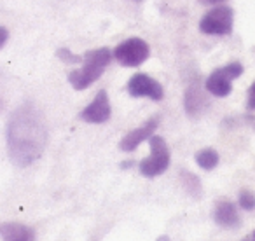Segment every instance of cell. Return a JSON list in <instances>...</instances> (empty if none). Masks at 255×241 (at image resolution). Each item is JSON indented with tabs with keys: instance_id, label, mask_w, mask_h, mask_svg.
<instances>
[{
	"instance_id": "cell-1",
	"label": "cell",
	"mask_w": 255,
	"mask_h": 241,
	"mask_svg": "<svg viewBox=\"0 0 255 241\" xmlns=\"http://www.w3.org/2000/svg\"><path fill=\"white\" fill-rule=\"evenodd\" d=\"M7 152L19 168L33 164L47 145V126L44 116L33 103H23L7 120Z\"/></svg>"
},
{
	"instance_id": "cell-2",
	"label": "cell",
	"mask_w": 255,
	"mask_h": 241,
	"mask_svg": "<svg viewBox=\"0 0 255 241\" xmlns=\"http://www.w3.org/2000/svg\"><path fill=\"white\" fill-rule=\"evenodd\" d=\"M112 51L109 47H100V49H93L82 56V67L77 70H72L68 74V82L72 84V88L82 91V89L89 88L91 84H95L100 77L103 75V72L107 70V67L112 61Z\"/></svg>"
},
{
	"instance_id": "cell-3",
	"label": "cell",
	"mask_w": 255,
	"mask_h": 241,
	"mask_svg": "<svg viewBox=\"0 0 255 241\" xmlns=\"http://www.w3.org/2000/svg\"><path fill=\"white\" fill-rule=\"evenodd\" d=\"M150 142V156L140 163V173L147 178H154L163 175L170 166V149L163 136L154 133L149 138Z\"/></svg>"
},
{
	"instance_id": "cell-4",
	"label": "cell",
	"mask_w": 255,
	"mask_h": 241,
	"mask_svg": "<svg viewBox=\"0 0 255 241\" xmlns=\"http://www.w3.org/2000/svg\"><path fill=\"white\" fill-rule=\"evenodd\" d=\"M241 74H243V65L238 63V61H233V63L226 65V67L217 68L206 79V91L210 95L217 96V98H226L233 91V81L240 77Z\"/></svg>"
},
{
	"instance_id": "cell-5",
	"label": "cell",
	"mask_w": 255,
	"mask_h": 241,
	"mask_svg": "<svg viewBox=\"0 0 255 241\" xmlns=\"http://www.w3.org/2000/svg\"><path fill=\"white\" fill-rule=\"evenodd\" d=\"M112 56L119 61L123 67L135 68L140 67L147 58L150 56V47L140 37H129L123 40L116 49L112 51Z\"/></svg>"
},
{
	"instance_id": "cell-6",
	"label": "cell",
	"mask_w": 255,
	"mask_h": 241,
	"mask_svg": "<svg viewBox=\"0 0 255 241\" xmlns=\"http://www.w3.org/2000/svg\"><path fill=\"white\" fill-rule=\"evenodd\" d=\"M234 12L227 5H220L208 11L199 21V30L205 35H229L233 32Z\"/></svg>"
},
{
	"instance_id": "cell-7",
	"label": "cell",
	"mask_w": 255,
	"mask_h": 241,
	"mask_svg": "<svg viewBox=\"0 0 255 241\" xmlns=\"http://www.w3.org/2000/svg\"><path fill=\"white\" fill-rule=\"evenodd\" d=\"M128 93L133 98H150L154 102H161L164 98V89L156 79L147 74H135L128 81Z\"/></svg>"
},
{
	"instance_id": "cell-8",
	"label": "cell",
	"mask_w": 255,
	"mask_h": 241,
	"mask_svg": "<svg viewBox=\"0 0 255 241\" xmlns=\"http://www.w3.org/2000/svg\"><path fill=\"white\" fill-rule=\"evenodd\" d=\"M110 116H112V107L105 89L96 93L95 100L79 114V117L89 124H103L110 119Z\"/></svg>"
},
{
	"instance_id": "cell-9",
	"label": "cell",
	"mask_w": 255,
	"mask_h": 241,
	"mask_svg": "<svg viewBox=\"0 0 255 241\" xmlns=\"http://www.w3.org/2000/svg\"><path fill=\"white\" fill-rule=\"evenodd\" d=\"M157 126H159V117L157 116L150 117L145 124H142L140 128H135L133 131L126 133V135L123 136V140L119 142V149L123 150V152H133L140 143L149 140L150 136L156 133Z\"/></svg>"
},
{
	"instance_id": "cell-10",
	"label": "cell",
	"mask_w": 255,
	"mask_h": 241,
	"mask_svg": "<svg viewBox=\"0 0 255 241\" xmlns=\"http://www.w3.org/2000/svg\"><path fill=\"white\" fill-rule=\"evenodd\" d=\"M213 220H215L220 227H226V229H236V227L241 226L238 208L229 199H220V201L217 203L215 210H213Z\"/></svg>"
},
{
	"instance_id": "cell-11",
	"label": "cell",
	"mask_w": 255,
	"mask_h": 241,
	"mask_svg": "<svg viewBox=\"0 0 255 241\" xmlns=\"http://www.w3.org/2000/svg\"><path fill=\"white\" fill-rule=\"evenodd\" d=\"M4 241H35V233L32 227L19 222H5L0 226Z\"/></svg>"
},
{
	"instance_id": "cell-12",
	"label": "cell",
	"mask_w": 255,
	"mask_h": 241,
	"mask_svg": "<svg viewBox=\"0 0 255 241\" xmlns=\"http://www.w3.org/2000/svg\"><path fill=\"white\" fill-rule=\"evenodd\" d=\"M184 107H185L187 116H191V117H196L201 114V109L205 107V98H203V95H201L199 84L192 82L187 88V91H185V95H184Z\"/></svg>"
},
{
	"instance_id": "cell-13",
	"label": "cell",
	"mask_w": 255,
	"mask_h": 241,
	"mask_svg": "<svg viewBox=\"0 0 255 241\" xmlns=\"http://www.w3.org/2000/svg\"><path fill=\"white\" fill-rule=\"evenodd\" d=\"M219 161V152L215 149H212V147H206V149H201L199 152H196V163H198L199 168H203L206 171H212L213 168H217Z\"/></svg>"
},
{
	"instance_id": "cell-14",
	"label": "cell",
	"mask_w": 255,
	"mask_h": 241,
	"mask_svg": "<svg viewBox=\"0 0 255 241\" xmlns=\"http://www.w3.org/2000/svg\"><path fill=\"white\" fill-rule=\"evenodd\" d=\"M180 178H182V184H184V189L189 194H192L194 198L201 196V182H199V178L194 173H191V171H180Z\"/></svg>"
},
{
	"instance_id": "cell-15",
	"label": "cell",
	"mask_w": 255,
	"mask_h": 241,
	"mask_svg": "<svg viewBox=\"0 0 255 241\" xmlns=\"http://www.w3.org/2000/svg\"><path fill=\"white\" fill-rule=\"evenodd\" d=\"M238 203H240V206L243 210L252 212V210L255 208V194L252 191H248V189H243V191H240V194H238Z\"/></svg>"
},
{
	"instance_id": "cell-16",
	"label": "cell",
	"mask_w": 255,
	"mask_h": 241,
	"mask_svg": "<svg viewBox=\"0 0 255 241\" xmlns=\"http://www.w3.org/2000/svg\"><path fill=\"white\" fill-rule=\"evenodd\" d=\"M56 54H58V58H61V60L65 61V63H79V61H82L81 56H77V54H72L68 49H58Z\"/></svg>"
},
{
	"instance_id": "cell-17",
	"label": "cell",
	"mask_w": 255,
	"mask_h": 241,
	"mask_svg": "<svg viewBox=\"0 0 255 241\" xmlns=\"http://www.w3.org/2000/svg\"><path fill=\"white\" fill-rule=\"evenodd\" d=\"M247 109L255 110V82L248 89V100H247Z\"/></svg>"
},
{
	"instance_id": "cell-18",
	"label": "cell",
	"mask_w": 255,
	"mask_h": 241,
	"mask_svg": "<svg viewBox=\"0 0 255 241\" xmlns=\"http://www.w3.org/2000/svg\"><path fill=\"white\" fill-rule=\"evenodd\" d=\"M7 40H9V32H7V28L5 26H2L0 25V49L7 44Z\"/></svg>"
},
{
	"instance_id": "cell-19",
	"label": "cell",
	"mask_w": 255,
	"mask_h": 241,
	"mask_svg": "<svg viewBox=\"0 0 255 241\" xmlns=\"http://www.w3.org/2000/svg\"><path fill=\"white\" fill-rule=\"evenodd\" d=\"M201 4L205 5H217V4H222V2H226V0H199Z\"/></svg>"
},
{
	"instance_id": "cell-20",
	"label": "cell",
	"mask_w": 255,
	"mask_h": 241,
	"mask_svg": "<svg viewBox=\"0 0 255 241\" xmlns=\"http://www.w3.org/2000/svg\"><path fill=\"white\" fill-rule=\"evenodd\" d=\"M157 241H170V238H168V236H161V238H157Z\"/></svg>"
},
{
	"instance_id": "cell-21",
	"label": "cell",
	"mask_w": 255,
	"mask_h": 241,
	"mask_svg": "<svg viewBox=\"0 0 255 241\" xmlns=\"http://www.w3.org/2000/svg\"><path fill=\"white\" fill-rule=\"evenodd\" d=\"M250 240H252V241H255V231H254V233L250 234Z\"/></svg>"
},
{
	"instance_id": "cell-22",
	"label": "cell",
	"mask_w": 255,
	"mask_h": 241,
	"mask_svg": "<svg viewBox=\"0 0 255 241\" xmlns=\"http://www.w3.org/2000/svg\"><path fill=\"white\" fill-rule=\"evenodd\" d=\"M4 109V102H2V100H0V110Z\"/></svg>"
},
{
	"instance_id": "cell-23",
	"label": "cell",
	"mask_w": 255,
	"mask_h": 241,
	"mask_svg": "<svg viewBox=\"0 0 255 241\" xmlns=\"http://www.w3.org/2000/svg\"><path fill=\"white\" fill-rule=\"evenodd\" d=\"M241 241H252V240H250V236H248V238H245V240H241Z\"/></svg>"
},
{
	"instance_id": "cell-24",
	"label": "cell",
	"mask_w": 255,
	"mask_h": 241,
	"mask_svg": "<svg viewBox=\"0 0 255 241\" xmlns=\"http://www.w3.org/2000/svg\"><path fill=\"white\" fill-rule=\"evenodd\" d=\"M133 2H143V0H133Z\"/></svg>"
}]
</instances>
